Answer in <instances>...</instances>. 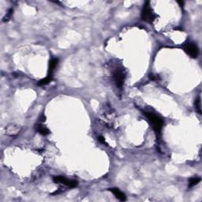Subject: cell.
Wrapping results in <instances>:
<instances>
[{"label":"cell","instance_id":"cell-1","mask_svg":"<svg viewBox=\"0 0 202 202\" xmlns=\"http://www.w3.org/2000/svg\"><path fill=\"white\" fill-rule=\"evenodd\" d=\"M145 115L149 119V122L153 125V130H155L157 135H160L164 126V121L160 117L152 112H145Z\"/></svg>","mask_w":202,"mask_h":202},{"label":"cell","instance_id":"cell-2","mask_svg":"<svg viewBox=\"0 0 202 202\" xmlns=\"http://www.w3.org/2000/svg\"><path fill=\"white\" fill-rule=\"evenodd\" d=\"M156 14L153 13V10L150 7V2H146L144 5L143 10L141 12V19L147 22L152 23L156 18Z\"/></svg>","mask_w":202,"mask_h":202},{"label":"cell","instance_id":"cell-3","mask_svg":"<svg viewBox=\"0 0 202 202\" xmlns=\"http://www.w3.org/2000/svg\"><path fill=\"white\" fill-rule=\"evenodd\" d=\"M53 181L56 183H61L69 188H74L78 184V181L76 180L67 179V178L63 177V176H55L53 178Z\"/></svg>","mask_w":202,"mask_h":202},{"label":"cell","instance_id":"cell-4","mask_svg":"<svg viewBox=\"0 0 202 202\" xmlns=\"http://www.w3.org/2000/svg\"><path fill=\"white\" fill-rule=\"evenodd\" d=\"M184 50L192 58H197L199 54V48L196 44L192 42L187 43L184 46Z\"/></svg>","mask_w":202,"mask_h":202},{"label":"cell","instance_id":"cell-5","mask_svg":"<svg viewBox=\"0 0 202 202\" xmlns=\"http://www.w3.org/2000/svg\"><path fill=\"white\" fill-rule=\"evenodd\" d=\"M125 74L120 69H117L114 72V78L115 85L118 88H122L125 82Z\"/></svg>","mask_w":202,"mask_h":202},{"label":"cell","instance_id":"cell-6","mask_svg":"<svg viewBox=\"0 0 202 202\" xmlns=\"http://www.w3.org/2000/svg\"><path fill=\"white\" fill-rule=\"evenodd\" d=\"M21 126L17 125L15 123H10L9 125L6 126L5 128V131H6V134L9 136H11V137H14V136H17V134H19L21 132Z\"/></svg>","mask_w":202,"mask_h":202},{"label":"cell","instance_id":"cell-7","mask_svg":"<svg viewBox=\"0 0 202 202\" xmlns=\"http://www.w3.org/2000/svg\"><path fill=\"white\" fill-rule=\"evenodd\" d=\"M109 190L111 191V192L112 193L114 196L116 197L118 200H122V201H125V200H126V195L124 194L123 193H122L120 189H117V188H112V189H110Z\"/></svg>","mask_w":202,"mask_h":202},{"label":"cell","instance_id":"cell-8","mask_svg":"<svg viewBox=\"0 0 202 202\" xmlns=\"http://www.w3.org/2000/svg\"><path fill=\"white\" fill-rule=\"evenodd\" d=\"M58 63H59V59H56V58H54V59L50 60L49 67H48V76L52 77V73H53L54 70L56 69V67H57Z\"/></svg>","mask_w":202,"mask_h":202},{"label":"cell","instance_id":"cell-9","mask_svg":"<svg viewBox=\"0 0 202 202\" xmlns=\"http://www.w3.org/2000/svg\"><path fill=\"white\" fill-rule=\"evenodd\" d=\"M37 131H38L40 134H42V135L44 136L48 135V134H50V131L48 128H46L45 126H42V125H39V126H37Z\"/></svg>","mask_w":202,"mask_h":202},{"label":"cell","instance_id":"cell-10","mask_svg":"<svg viewBox=\"0 0 202 202\" xmlns=\"http://www.w3.org/2000/svg\"><path fill=\"white\" fill-rule=\"evenodd\" d=\"M52 77L48 76L47 78H45L42 79V80H40V81L38 82V85H40V86L46 85L49 84L50 82L52 81Z\"/></svg>","mask_w":202,"mask_h":202},{"label":"cell","instance_id":"cell-11","mask_svg":"<svg viewBox=\"0 0 202 202\" xmlns=\"http://www.w3.org/2000/svg\"><path fill=\"white\" fill-rule=\"evenodd\" d=\"M200 181V179L198 177H194L190 179L189 180V187H193L194 186L197 185Z\"/></svg>","mask_w":202,"mask_h":202},{"label":"cell","instance_id":"cell-12","mask_svg":"<svg viewBox=\"0 0 202 202\" xmlns=\"http://www.w3.org/2000/svg\"><path fill=\"white\" fill-rule=\"evenodd\" d=\"M195 108H196V111L199 113V114H201V105H200V98L198 97L197 99L195 100Z\"/></svg>","mask_w":202,"mask_h":202},{"label":"cell","instance_id":"cell-13","mask_svg":"<svg viewBox=\"0 0 202 202\" xmlns=\"http://www.w3.org/2000/svg\"><path fill=\"white\" fill-rule=\"evenodd\" d=\"M12 13H13V9H10V10L7 12V13H6V17H4V20H3V21H8V20H9V18H10V17H11Z\"/></svg>","mask_w":202,"mask_h":202},{"label":"cell","instance_id":"cell-14","mask_svg":"<svg viewBox=\"0 0 202 202\" xmlns=\"http://www.w3.org/2000/svg\"><path fill=\"white\" fill-rule=\"evenodd\" d=\"M98 139H99V142L102 144H104V145H106V141H105V138L103 137V136H99V137H98Z\"/></svg>","mask_w":202,"mask_h":202},{"label":"cell","instance_id":"cell-15","mask_svg":"<svg viewBox=\"0 0 202 202\" xmlns=\"http://www.w3.org/2000/svg\"><path fill=\"white\" fill-rule=\"evenodd\" d=\"M178 3L179 4L181 7H182V6H184V2H182V1H179V2H178Z\"/></svg>","mask_w":202,"mask_h":202}]
</instances>
